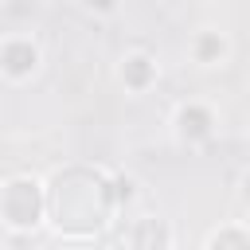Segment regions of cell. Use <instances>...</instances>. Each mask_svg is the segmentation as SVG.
<instances>
[{
    "mask_svg": "<svg viewBox=\"0 0 250 250\" xmlns=\"http://www.w3.org/2000/svg\"><path fill=\"white\" fill-rule=\"evenodd\" d=\"M113 207V184L98 172H59L47 195L51 223L66 234H86L105 223Z\"/></svg>",
    "mask_w": 250,
    "mask_h": 250,
    "instance_id": "obj_1",
    "label": "cell"
},
{
    "mask_svg": "<svg viewBox=\"0 0 250 250\" xmlns=\"http://www.w3.org/2000/svg\"><path fill=\"white\" fill-rule=\"evenodd\" d=\"M43 207H47V199L31 176H16L0 188V219L8 227H35Z\"/></svg>",
    "mask_w": 250,
    "mask_h": 250,
    "instance_id": "obj_2",
    "label": "cell"
},
{
    "mask_svg": "<svg viewBox=\"0 0 250 250\" xmlns=\"http://www.w3.org/2000/svg\"><path fill=\"white\" fill-rule=\"evenodd\" d=\"M39 66V47L31 39H8L0 47V70L8 78H27Z\"/></svg>",
    "mask_w": 250,
    "mask_h": 250,
    "instance_id": "obj_3",
    "label": "cell"
},
{
    "mask_svg": "<svg viewBox=\"0 0 250 250\" xmlns=\"http://www.w3.org/2000/svg\"><path fill=\"white\" fill-rule=\"evenodd\" d=\"M211 125H215V117H211L207 105H180V113H176V133H180L184 141H203V137H211Z\"/></svg>",
    "mask_w": 250,
    "mask_h": 250,
    "instance_id": "obj_4",
    "label": "cell"
},
{
    "mask_svg": "<svg viewBox=\"0 0 250 250\" xmlns=\"http://www.w3.org/2000/svg\"><path fill=\"white\" fill-rule=\"evenodd\" d=\"M121 82L129 86V90H148L152 82H156V62H152V55H145V51H137V55H125V62H121Z\"/></svg>",
    "mask_w": 250,
    "mask_h": 250,
    "instance_id": "obj_5",
    "label": "cell"
},
{
    "mask_svg": "<svg viewBox=\"0 0 250 250\" xmlns=\"http://www.w3.org/2000/svg\"><path fill=\"white\" fill-rule=\"evenodd\" d=\"M125 242H133V246H168V242H172V234H168L156 219H141V227H137V230H129V234H125Z\"/></svg>",
    "mask_w": 250,
    "mask_h": 250,
    "instance_id": "obj_6",
    "label": "cell"
},
{
    "mask_svg": "<svg viewBox=\"0 0 250 250\" xmlns=\"http://www.w3.org/2000/svg\"><path fill=\"white\" fill-rule=\"evenodd\" d=\"M223 51H227V43H223L219 31H203V35L195 39V59H199V62H219Z\"/></svg>",
    "mask_w": 250,
    "mask_h": 250,
    "instance_id": "obj_7",
    "label": "cell"
},
{
    "mask_svg": "<svg viewBox=\"0 0 250 250\" xmlns=\"http://www.w3.org/2000/svg\"><path fill=\"white\" fill-rule=\"evenodd\" d=\"M207 246H250V230H215L207 234Z\"/></svg>",
    "mask_w": 250,
    "mask_h": 250,
    "instance_id": "obj_8",
    "label": "cell"
},
{
    "mask_svg": "<svg viewBox=\"0 0 250 250\" xmlns=\"http://www.w3.org/2000/svg\"><path fill=\"white\" fill-rule=\"evenodd\" d=\"M133 195H137V184L129 176H117L113 180V203H133Z\"/></svg>",
    "mask_w": 250,
    "mask_h": 250,
    "instance_id": "obj_9",
    "label": "cell"
},
{
    "mask_svg": "<svg viewBox=\"0 0 250 250\" xmlns=\"http://www.w3.org/2000/svg\"><path fill=\"white\" fill-rule=\"evenodd\" d=\"M86 8H90V12H113L117 0H86Z\"/></svg>",
    "mask_w": 250,
    "mask_h": 250,
    "instance_id": "obj_10",
    "label": "cell"
},
{
    "mask_svg": "<svg viewBox=\"0 0 250 250\" xmlns=\"http://www.w3.org/2000/svg\"><path fill=\"white\" fill-rule=\"evenodd\" d=\"M238 195H242V203H246V207H250V172H246V176H242V191H238Z\"/></svg>",
    "mask_w": 250,
    "mask_h": 250,
    "instance_id": "obj_11",
    "label": "cell"
}]
</instances>
